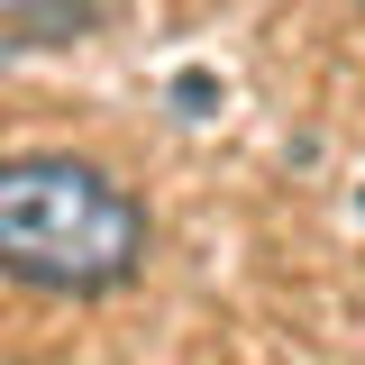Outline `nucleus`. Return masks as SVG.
<instances>
[{
    "instance_id": "obj_1",
    "label": "nucleus",
    "mask_w": 365,
    "mask_h": 365,
    "mask_svg": "<svg viewBox=\"0 0 365 365\" xmlns=\"http://www.w3.org/2000/svg\"><path fill=\"white\" fill-rule=\"evenodd\" d=\"M146 247H155L146 201L119 174H101L83 155H9L0 165V265L28 292H64V302L119 292V283H137Z\"/></svg>"
},
{
    "instance_id": "obj_2",
    "label": "nucleus",
    "mask_w": 365,
    "mask_h": 365,
    "mask_svg": "<svg viewBox=\"0 0 365 365\" xmlns=\"http://www.w3.org/2000/svg\"><path fill=\"white\" fill-rule=\"evenodd\" d=\"M128 0H0V37L19 55H46V46H83L119 19Z\"/></svg>"
}]
</instances>
